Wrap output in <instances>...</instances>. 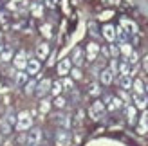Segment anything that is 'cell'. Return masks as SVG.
I'll list each match as a JSON object with an SVG mask.
<instances>
[{
    "mask_svg": "<svg viewBox=\"0 0 148 146\" xmlns=\"http://www.w3.org/2000/svg\"><path fill=\"white\" fill-rule=\"evenodd\" d=\"M16 130H20V132H25V130L33 128V117L29 112H20L16 115Z\"/></svg>",
    "mask_w": 148,
    "mask_h": 146,
    "instance_id": "obj_1",
    "label": "cell"
},
{
    "mask_svg": "<svg viewBox=\"0 0 148 146\" xmlns=\"http://www.w3.org/2000/svg\"><path fill=\"white\" fill-rule=\"evenodd\" d=\"M105 112H107V106H105V103H101V101H94L90 105V108H88V115L96 121L101 119L103 115H105Z\"/></svg>",
    "mask_w": 148,
    "mask_h": 146,
    "instance_id": "obj_2",
    "label": "cell"
},
{
    "mask_svg": "<svg viewBox=\"0 0 148 146\" xmlns=\"http://www.w3.org/2000/svg\"><path fill=\"white\" fill-rule=\"evenodd\" d=\"M54 143L56 146H71V132L60 128V132H56L54 135Z\"/></svg>",
    "mask_w": 148,
    "mask_h": 146,
    "instance_id": "obj_3",
    "label": "cell"
},
{
    "mask_svg": "<svg viewBox=\"0 0 148 146\" xmlns=\"http://www.w3.org/2000/svg\"><path fill=\"white\" fill-rule=\"evenodd\" d=\"M42 143V130L40 128H29L27 132V144L29 146H38Z\"/></svg>",
    "mask_w": 148,
    "mask_h": 146,
    "instance_id": "obj_4",
    "label": "cell"
},
{
    "mask_svg": "<svg viewBox=\"0 0 148 146\" xmlns=\"http://www.w3.org/2000/svg\"><path fill=\"white\" fill-rule=\"evenodd\" d=\"M13 65L16 70H25V65H27V54L24 50H18L16 54L13 56Z\"/></svg>",
    "mask_w": 148,
    "mask_h": 146,
    "instance_id": "obj_5",
    "label": "cell"
},
{
    "mask_svg": "<svg viewBox=\"0 0 148 146\" xmlns=\"http://www.w3.org/2000/svg\"><path fill=\"white\" fill-rule=\"evenodd\" d=\"M51 85H53V81H51V79H42V81L36 85L34 94H36L38 98H43L47 92H51Z\"/></svg>",
    "mask_w": 148,
    "mask_h": 146,
    "instance_id": "obj_6",
    "label": "cell"
},
{
    "mask_svg": "<svg viewBox=\"0 0 148 146\" xmlns=\"http://www.w3.org/2000/svg\"><path fill=\"white\" fill-rule=\"evenodd\" d=\"M40 60L38 58H31V60H27V65H25V70H27V74L29 76H34V74H38L40 72Z\"/></svg>",
    "mask_w": 148,
    "mask_h": 146,
    "instance_id": "obj_7",
    "label": "cell"
},
{
    "mask_svg": "<svg viewBox=\"0 0 148 146\" xmlns=\"http://www.w3.org/2000/svg\"><path fill=\"white\" fill-rule=\"evenodd\" d=\"M105 103H107V108L110 112H114V110H119V108L123 106V101L119 98H116V96H107L105 98Z\"/></svg>",
    "mask_w": 148,
    "mask_h": 146,
    "instance_id": "obj_8",
    "label": "cell"
},
{
    "mask_svg": "<svg viewBox=\"0 0 148 146\" xmlns=\"http://www.w3.org/2000/svg\"><path fill=\"white\" fill-rule=\"evenodd\" d=\"M72 65H76V67H81V63H83V50H81L79 47H76L72 50V56L69 58Z\"/></svg>",
    "mask_w": 148,
    "mask_h": 146,
    "instance_id": "obj_9",
    "label": "cell"
},
{
    "mask_svg": "<svg viewBox=\"0 0 148 146\" xmlns=\"http://www.w3.org/2000/svg\"><path fill=\"white\" fill-rule=\"evenodd\" d=\"M134 103H136V108L145 110L148 106V96L146 94H134Z\"/></svg>",
    "mask_w": 148,
    "mask_h": 146,
    "instance_id": "obj_10",
    "label": "cell"
},
{
    "mask_svg": "<svg viewBox=\"0 0 148 146\" xmlns=\"http://www.w3.org/2000/svg\"><path fill=\"white\" fill-rule=\"evenodd\" d=\"M54 123H56V125L60 126L62 130H69V128H71V119H69V115L58 114L56 117H54Z\"/></svg>",
    "mask_w": 148,
    "mask_h": 146,
    "instance_id": "obj_11",
    "label": "cell"
},
{
    "mask_svg": "<svg viewBox=\"0 0 148 146\" xmlns=\"http://www.w3.org/2000/svg\"><path fill=\"white\" fill-rule=\"evenodd\" d=\"M98 53H99V45L98 43H88L87 45V60L88 61H94L96 60V56H98Z\"/></svg>",
    "mask_w": 148,
    "mask_h": 146,
    "instance_id": "obj_12",
    "label": "cell"
},
{
    "mask_svg": "<svg viewBox=\"0 0 148 146\" xmlns=\"http://www.w3.org/2000/svg\"><path fill=\"white\" fill-rule=\"evenodd\" d=\"M71 60L69 58H65V60H62L60 63H58V74H62V76H67L69 72H71Z\"/></svg>",
    "mask_w": 148,
    "mask_h": 146,
    "instance_id": "obj_13",
    "label": "cell"
},
{
    "mask_svg": "<svg viewBox=\"0 0 148 146\" xmlns=\"http://www.w3.org/2000/svg\"><path fill=\"white\" fill-rule=\"evenodd\" d=\"M49 56V45L47 43H40L38 47H36V58L38 60H45Z\"/></svg>",
    "mask_w": 148,
    "mask_h": 146,
    "instance_id": "obj_14",
    "label": "cell"
},
{
    "mask_svg": "<svg viewBox=\"0 0 148 146\" xmlns=\"http://www.w3.org/2000/svg\"><path fill=\"white\" fill-rule=\"evenodd\" d=\"M103 36H105L110 43H114L116 42V29L112 25H105V27H103Z\"/></svg>",
    "mask_w": 148,
    "mask_h": 146,
    "instance_id": "obj_15",
    "label": "cell"
},
{
    "mask_svg": "<svg viewBox=\"0 0 148 146\" xmlns=\"http://www.w3.org/2000/svg\"><path fill=\"white\" fill-rule=\"evenodd\" d=\"M99 79H101V83H103V85H110V83L114 81V74L110 72V69H105V70H101Z\"/></svg>",
    "mask_w": 148,
    "mask_h": 146,
    "instance_id": "obj_16",
    "label": "cell"
},
{
    "mask_svg": "<svg viewBox=\"0 0 148 146\" xmlns=\"http://www.w3.org/2000/svg\"><path fill=\"white\" fill-rule=\"evenodd\" d=\"M117 83H119L121 90H130L132 89V76H119Z\"/></svg>",
    "mask_w": 148,
    "mask_h": 146,
    "instance_id": "obj_17",
    "label": "cell"
},
{
    "mask_svg": "<svg viewBox=\"0 0 148 146\" xmlns=\"http://www.w3.org/2000/svg\"><path fill=\"white\" fill-rule=\"evenodd\" d=\"M121 27H123L128 34H136V33H137V25L134 24V22H130V20H121Z\"/></svg>",
    "mask_w": 148,
    "mask_h": 146,
    "instance_id": "obj_18",
    "label": "cell"
},
{
    "mask_svg": "<svg viewBox=\"0 0 148 146\" xmlns=\"http://www.w3.org/2000/svg\"><path fill=\"white\" fill-rule=\"evenodd\" d=\"M132 89H134L136 94H145V83H143V79H132Z\"/></svg>",
    "mask_w": 148,
    "mask_h": 146,
    "instance_id": "obj_19",
    "label": "cell"
},
{
    "mask_svg": "<svg viewBox=\"0 0 148 146\" xmlns=\"http://www.w3.org/2000/svg\"><path fill=\"white\" fill-rule=\"evenodd\" d=\"M27 78H29V74L25 70H18L16 74H14V81H16V85H25L27 83Z\"/></svg>",
    "mask_w": 148,
    "mask_h": 146,
    "instance_id": "obj_20",
    "label": "cell"
},
{
    "mask_svg": "<svg viewBox=\"0 0 148 146\" xmlns=\"http://www.w3.org/2000/svg\"><path fill=\"white\" fill-rule=\"evenodd\" d=\"M117 70H119V76H130L132 65H130L127 60H125V61H121V63H119V69H117Z\"/></svg>",
    "mask_w": 148,
    "mask_h": 146,
    "instance_id": "obj_21",
    "label": "cell"
},
{
    "mask_svg": "<svg viewBox=\"0 0 148 146\" xmlns=\"http://www.w3.org/2000/svg\"><path fill=\"white\" fill-rule=\"evenodd\" d=\"M132 53H134V50H132V45H130L128 42H127V43H119V54H123L127 60H128V56H130Z\"/></svg>",
    "mask_w": 148,
    "mask_h": 146,
    "instance_id": "obj_22",
    "label": "cell"
},
{
    "mask_svg": "<svg viewBox=\"0 0 148 146\" xmlns=\"http://www.w3.org/2000/svg\"><path fill=\"white\" fill-rule=\"evenodd\" d=\"M31 13H33V16H36V18L43 16V5H42L40 2H34V4L31 5Z\"/></svg>",
    "mask_w": 148,
    "mask_h": 146,
    "instance_id": "obj_23",
    "label": "cell"
},
{
    "mask_svg": "<svg viewBox=\"0 0 148 146\" xmlns=\"http://www.w3.org/2000/svg\"><path fill=\"white\" fill-rule=\"evenodd\" d=\"M127 119H128V123L130 125H134L136 123V106H132V105H127Z\"/></svg>",
    "mask_w": 148,
    "mask_h": 146,
    "instance_id": "obj_24",
    "label": "cell"
},
{
    "mask_svg": "<svg viewBox=\"0 0 148 146\" xmlns=\"http://www.w3.org/2000/svg\"><path fill=\"white\" fill-rule=\"evenodd\" d=\"M116 38L119 40L121 43H127L128 42V33L125 31L123 27H119V29H116Z\"/></svg>",
    "mask_w": 148,
    "mask_h": 146,
    "instance_id": "obj_25",
    "label": "cell"
},
{
    "mask_svg": "<svg viewBox=\"0 0 148 146\" xmlns=\"http://www.w3.org/2000/svg\"><path fill=\"white\" fill-rule=\"evenodd\" d=\"M11 60H13V49L7 47L0 53V61H11Z\"/></svg>",
    "mask_w": 148,
    "mask_h": 146,
    "instance_id": "obj_26",
    "label": "cell"
},
{
    "mask_svg": "<svg viewBox=\"0 0 148 146\" xmlns=\"http://www.w3.org/2000/svg\"><path fill=\"white\" fill-rule=\"evenodd\" d=\"M63 90V87H62V81H53V85H51V94L56 98V96H60Z\"/></svg>",
    "mask_w": 148,
    "mask_h": 146,
    "instance_id": "obj_27",
    "label": "cell"
},
{
    "mask_svg": "<svg viewBox=\"0 0 148 146\" xmlns=\"http://www.w3.org/2000/svg\"><path fill=\"white\" fill-rule=\"evenodd\" d=\"M11 7L24 11V9H27V0H11Z\"/></svg>",
    "mask_w": 148,
    "mask_h": 146,
    "instance_id": "obj_28",
    "label": "cell"
},
{
    "mask_svg": "<svg viewBox=\"0 0 148 146\" xmlns=\"http://www.w3.org/2000/svg\"><path fill=\"white\" fill-rule=\"evenodd\" d=\"M40 31H42V34L45 36V38H51V36H53V27H51V24H43L40 27Z\"/></svg>",
    "mask_w": 148,
    "mask_h": 146,
    "instance_id": "obj_29",
    "label": "cell"
},
{
    "mask_svg": "<svg viewBox=\"0 0 148 146\" xmlns=\"http://www.w3.org/2000/svg\"><path fill=\"white\" fill-rule=\"evenodd\" d=\"M51 110V101L49 99H42L40 103V114H47Z\"/></svg>",
    "mask_w": 148,
    "mask_h": 146,
    "instance_id": "obj_30",
    "label": "cell"
},
{
    "mask_svg": "<svg viewBox=\"0 0 148 146\" xmlns=\"http://www.w3.org/2000/svg\"><path fill=\"white\" fill-rule=\"evenodd\" d=\"M24 87H25V89H24L25 94H33V92L36 90V81H34V79H31V81H27Z\"/></svg>",
    "mask_w": 148,
    "mask_h": 146,
    "instance_id": "obj_31",
    "label": "cell"
},
{
    "mask_svg": "<svg viewBox=\"0 0 148 146\" xmlns=\"http://www.w3.org/2000/svg\"><path fill=\"white\" fill-rule=\"evenodd\" d=\"M99 92H101V89H99L98 83H92L88 87V94H90V96H99Z\"/></svg>",
    "mask_w": 148,
    "mask_h": 146,
    "instance_id": "obj_32",
    "label": "cell"
},
{
    "mask_svg": "<svg viewBox=\"0 0 148 146\" xmlns=\"http://www.w3.org/2000/svg\"><path fill=\"white\" fill-rule=\"evenodd\" d=\"M62 87H63V90H72V87H74L72 79L71 78H65L63 81H62Z\"/></svg>",
    "mask_w": 148,
    "mask_h": 146,
    "instance_id": "obj_33",
    "label": "cell"
},
{
    "mask_svg": "<svg viewBox=\"0 0 148 146\" xmlns=\"http://www.w3.org/2000/svg\"><path fill=\"white\" fill-rule=\"evenodd\" d=\"M54 105H56V108H63L65 105H67V99H65V98H62V96H56V99H54Z\"/></svg>",
    "mask_w": 148,
    "mask_h": 146,
    "instance_id": "obj_34",
    "label": "cell"
},
{
    "mask_svg": "<svg viewBox=\"0 0 148 146\" xmlns=\"http://www.w3.org/2000/svg\"><path fill=\"white\" fill-rule=\"evenodd\" d=\"M5 123H9V125H16V115H14L13 112H9V114H7L5 115V119H4Z\"/></svg>",
    "mask_w": 148,
    "mask_h": 146,
    "instance_id": "obj_35",
    "label": "cell"
},
{
    "mask_svg": "<svg viewBox=\"0 0 148 146\" xmlns=\"http://www.w3.org/2000/svg\"><path fill=\"white\" fill-rule=\"evenodd\" d=\"M69 74H72V79H81V70H79V67H74V69H71V72Z\"/></svg>",
    "mask_w": 148,
    "mask_h": 146,
    "instance_id": "obj_36",
    "label": "cell"
},
{
    "mask_svg": "<svg viewBox=\"0 0 148 146\" xmlns=\"http://www.w3.org/2000/svg\"><path fill=\"white\" fill-rule=\"evenodd\" d=\"M0 130H2V134L5 135V134H9L11 132V125L9 123H5V121H2V125H0Z\"/></svg>",
    "mask_w": 148,
    "mask_h": 146,
    "instance_id": "obj_37",
    "label": "cell"
},
{
    "mask_svg": "<svg viewBox=\"0 0 148 146\" xmlns=\"http://www.w3.org/2000/svg\"><path fill=\"white\" fill-rule=\"evenodd\" d=\"M108 53L112 54L114 58H116V56H119V47H117V45H114V43H112V45L108 47Z\"/></svg>",
    "mask_w": 148,
    "mask_h": 146,
    "instance_id": "obj_38",
    "label": "cell"
},
{
    "mask_svg": "<svg viewBox=\"0 0 148 146\" xmlns=\"http://www.w3.org/2000/svg\"><path fill=\"white\" fill-rule=\"evenodd\" d=\"M128 58H130V60H127V61H128L130 65H136V63L139 61V56H137V53H132V54H130Z\"/></svg>",
    "mask_w": 148,
    "mask_h": 146,
    "instance_id": "obj_39",
    "label": "cell"
},
{
    "mask_svg": "<svg viewBox=\"0 0 148 146\" xmlns=\"http://www.w3.org/2000/svg\"><path fill=\"white\" fill-rule=\"evenodd\" d=\"M110 72H112V74H117V61L116 60H112V61H110Z\"/></svg>",
    "mask_w": 148,
    "mask_h": 146,
    "instance_id": "obj_40",
    "label": "cell"
},
{
    "mask_svg": "<svg viewBox=\"0 0 148 146\" xmlns=\"http://www.w3.org/2000/svg\"><path fill=\"white\" fill-rule=\"evenodd\" d=\"M40 4H45L47 7H54L56 5V0H40Z\"/></svg>",
    "mask_w": 148,
    "mask_h": 146,
    "instance_id": "obj_41",
    "label": "cell"
},
{
    "mask_svg": "<svg viewBox=\"0 0 148 146\" xmlns=\"http://www.w3.org/2000/svg\"><path fill=\"white\" fill-rule=\"evenodd\" d=\"M0 22H2V25H4V27H7V18H5V13H4V11L0 13Z\"/></svg>",
    "mask_w": 148,
    "mask_h": 146,
    "instance_id": "obj_42",
    "label": "cell"
},
{
    "mask_svg": "<svg viewBox=\"0 0 148 146\" xmlns=\"http://www.w3.org/2000/svg\"><path fill=\"white\" fill-rule=\"evenodd\" d=\"M119 96H121V99H125V101H127V105H128V101H130V98H128V94L125 92V90H121V94H119Z\"/></svg>",
    "mask_w": 148,
    "mask_h": 146,
    "instance_id": "obj_43",
    "label": "cell"
},
{
    "mask_svg": "<svg viewBox=\"0 0 148 146\" xmlns=\"http://www.w3.org/2000/svg\"><path fill=\"white\" fill-rule=\"evenodd\" d=\"M143 67H145V70L148 72V54L145 56V60H143Z\"/></svg>",
    "mask_w": 148,
    "mask_h": 146,
    "instance_id": "obj_44",
    "label": "cell"
},
{
    "mask_svg": "<svg viewBox=\"0 0 148 146\" xmlns=\"http://www.w3.org/2000/svg\"><path fill=\"white\" fill-rule=\"evenodd\" d=\"M81 117H83V112H81V110H79V112L76 114V121L79 123V121H81Z\"/></svg>",
    "mask_w": 148,
    "mask_h": 146,
    "instance_id": "obj_45",
    "label": "cell"
},
{
    "mask_svg": "<svg viewBox=\"0 0 148 146\" xmlns=\"http://www.w3.org/2000/svg\"><path fill=\"white\" fill-rule=\"evenodd\" d=\"M101 53L105 54V56H108V54H110V53H108V47H101Z\"/></svg>",
    "mask_w": 148,
    "mask_h": 146,
    "instance_id": "obj_46",
    "label": "cell"
},
{
    "mask_svg": "<svg viewBox=\"0 0 148 146\" xmlns=\"http://www.w3.org/2000/svg\"><path fill=\"white\" fill-rule=\"evenodd\" d=\"M4 50V45H2V40H0V53H2Z\"/></svg>",
    "mask_w": 148,
    "mask_h": 146,
    "instance_id": "obj_47",
    "label": "cell"
},
{
    "mask_svg": "<svg viewBox=\"0 0 148 146\" xmlns=\"http://www.w3.org/2000/svg\"><path fill=\"white\" fill-rule=\"evenodd\" d=\"M2 121H4V119H2V117H0V125H2Z\"/></svg>",
    "mask_w": 148,
    "mask_h": 146,
    "instance_id": "obj_48",
    "label": "cell"
}]
</instances>
